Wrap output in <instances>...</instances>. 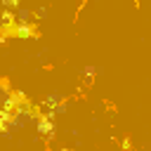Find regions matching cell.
Listing matches in <instances>:
<instances>
[{
  "mask_svg": "<svg viewBox=\"0 0 151 151\" xmlns=\"http://www.w3.org/2000/svg\"><path fill=\"white\" fill-rule=\"evenodd\" d=\"M14 35H19V38H33V35H35V28L21 21V24L14 26Z\"/></svg>",
  "mask_w": 151,
  "mask_h": 151,
  "instance_id": "1",
  "label": "cell"
}]
</instances>
